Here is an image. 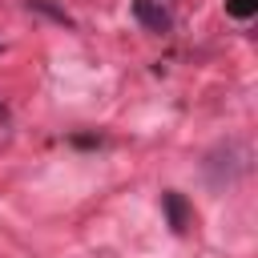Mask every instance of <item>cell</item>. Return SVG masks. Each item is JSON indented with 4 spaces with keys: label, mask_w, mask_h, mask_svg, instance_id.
Here are the masks:
<instances>
[{
    "label": "cell",
    "mask_w": 258,
    "mask_h": 258,
    "mask_svg": "<svg viewBox=\"0 0 258 258\" xmlns=\"http://www.w3.org/2000/svg\"><path fill=\"white\" fill-rule=\"evenodd\" d=\"M246 169H250V153H246V145H238V141H230V145H222L218 153L206 157V177H210L214 189L234 185Z\"/></svg>",
    "instance_id": "1"
},
{
    "label": "cell",
    "mask_w": 258,
    "mask_h": 258,
    "mask_svg": "<svg viewBox=\"0 0 258 258\" xmlns=\"http://www.w3.org/2000/svg\"><path fill=\"white\" fill-rule=\"evenodd\" d=\"M133 16L149 32H169L173 28V16H169V8L161 0H133Z\"/></svg>",
    "instance_id": "2"
},
{
    "label": "cell",
    "mask_w": 258,
    "mask_h": 258,
    "mask_svg": "<svg viewBox=\"0 0 258 258\" xmlns=\"http://www.w3.org/2000/svg\"><path fill=\"white\" fill-rule=\"evenodd\" d=\"M161 210H165V218H169V230H173V234H189L194 210H189V202H185L177 189H165V194H161Z\"/></svg>",
    "instance_id": "3"
},
{
    "label": "cell",
    "mask_w": 258,
    "mask_h": 258,
    "mask_svg": "<svg viewBox=\"0 0 258 258\" xmlns=\"http://www.w3.org/2000/svg\"><path fill=\"white\" fill-rule=\"evenodd\" d=\"M28 8H32V12H44V16H52V20H56V24H64V28H73V16H69L64 8H56L52 0H28Z\"/></svg>",
    "instance_id": "4"
},
{
    "label": "cell",
    "mask_w": 258,
    "mask_h": 258,
    "mask_svg": "<svg viewBox=\"0 0 258 258\" xmlns=\"http://www.w3.org/2000/svg\"><path fill=\"white\" fill-rule=\"evenodd\" d=\"M226 12L238 16V20H250L258 12V0H226Z\"/></svg>",
    "instance_id": "5"
},
{
    "label": "cell",
    "mask_w": 258,
    "mask_h": 258,
    "mask_svg": "<svg viewBox=\"0 0 258 258\" xmlns=\"http://www.w3.org/2000/svg\"><path fill=\"white\" fill-rule=\"evenodd\" d=\"M0 121H8V109H4V105H0Z\"/></svg>",
    "instance_id": "6"
},
{
    "label": "cell",
    "mask_w": 258,
    "mask_h": 258,
    "mask_svg": "<svg viewBox=\"0 0 258 258\" xmlns=\"http://www.w3.org/2000/svg\"><path fill=\"white\" fill-rule=\"evenodd\" d=\"M0 52H4V44H0Z\"/></svg>",
    "instance_id": "7"
}]
</instances>
